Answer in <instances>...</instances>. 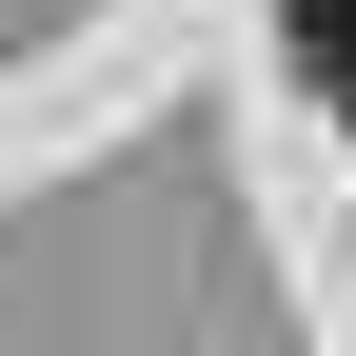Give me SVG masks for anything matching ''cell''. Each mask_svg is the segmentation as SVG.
<instances>
[{
	"label": "cell",
	"instance_id": "1",
	"mask_svg": "<svg viewBox=\"0 0 356 356\" xmlns=\"http://www.w3.org/2000/svg\"><path fill=\"white\" fill-rule=\"evenodd\" d=\"M277 60H297V79L356 119V0H277Z\"/></svg>",
	"mask_w": 356,
	"mask_h": 356
}]
</instances>
